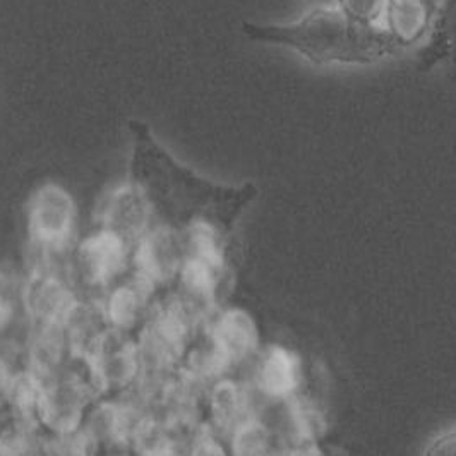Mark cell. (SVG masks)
<instances>
[{"label":"cell","mask_w":456,"mask_h":456,"mask_svg":"<svg viewBox=\"0 0 456 456\" xmlns=\"http://www.w3.org/2000/svg\"><path fill=\"white\" fill-rule=\"evenodd\" d=\"M194 456H227L225 455V450L211 437H206L203 441V444L200 446V450L196 452Z\"/></svg>","instance_id":"12"},{"label":"cell","mask_w":456,"mask_h":456,"mask_svg":"<svg viewBox=\"0 0 456 456\" xmlns=\"http://www.w3.org/2000/svg\"><path fill=\"white\" fill-rule=\"evenodd\" d=\"M340 7L359 21L383 24L387 0H340Z\"/></svg>","instance_id":"9"},{"label":"cell","mask_w":456,"mask_h":456,"mask_svg":"<svg viewBox=\"0 0 456 456\" xmlns=\"http://www.w3.org/2000/svg\"><path fill=\"white\" fill-rule=\"evenodd\" d=\"M413 2H420V0H387V11L388 9H395V7H402V5H407V4H413ZM429 2V0H428ZM431 4V2H429ZM385 11V12H387Z\"/></svg>","instance_id":"13"},{"label":"cell","mask_w":456,"mask_h":456,"mask_svg":"<svg viewBox=\"0 0 456 456\" xmlns=\"http://www.w3.org/2000/svg\"><path fill=\"white\" fill-rule=\"evenodd\" d=\"M304 383V364L294 350L270 346L256 369V387L272 400L287 402L298 395Z\"/></svg>","instance_id":"3"},{"label":"cell","mask_w":456,"mask_h":456,"mask_svg":"<svg viewBox=\"0 0 456 456\" xmlns=\"http://www.w3.org/2000/svg\"><path fill=\"white\" fill-rule=\"evenodd\" d=\"M215 345L227 362H235L257 348V330L246 313L232 311L216 326Z\"/></svg>","instance_id":"4"},{"label":"cell","mask_w":456,"mask_h":456,"mask_svg":"<svg viewBox=\"0 0 456 456\" xmlns=\"http://www.w3.org/2000/svg\"><path fill=\"white\" fill-rule=\"evenodd\" d=\"M72 211L68 192L57 185H46L37 192L31 205V233L45 246L64 244L72 227Z\"/></svg>","instance_id":"2"},{"label":"cell","mask_w":456,"mask_h":456,"mask_svg":"<svg viewBox=\"0 0 456 456\" xmlns=\"http://www.w3.org/2000/svg\"><path fill=\"white\" fill-rule=\"evenodd\" d=\"M215 402H216V407H218V417L222 420H232L237 417V413L240 411V395H239V389L230 383H224L218 387L216 391V396H215Z\"/></svg>","instance_id":"10"},{"label":"cell","mask_w":456,"mask_h":456,"mask_svg":"<svg viewBox=\"0 0 456 456\" xmlns=\"http://www.w3.org/2000/svg\"><path fill=\"white\" fill-rule=\"evenodd\" d=\"M424 456H456V429L437 436L426 448Z\"/></svg>","instance_id":"11"},{"label":"cell","mask_w":456,"mask_h":456,"mask_svg":"<svg viewBox=\"0 0 456 456\" xmlns=\"http://www.w3.org/2000/svg\"><path fill=\"white\" fill-rule=\"evenodd\" d=\"M259 44L283 46L314 66H370L393 55L400 44L385 24L364 23L340 5H320L285 24H244Z\"/></svg>","instance_id":"1"},{"label":"cell","mask_w":456,"mask_h":456,"mask_svg":"<svg viewBox=\"0 0 456 456\" xmlns=\"http://www.w3.org/2000/svg\"><path fill=\"white\" fill-rule=\"evenodd\" d=\"M429 29L426 59L431 55L433 61H446L456 69V0H434Z\"/></svg>","instance_id":"6"},{"label":"cell","mask_w":456,"mask_h":456,"mask_svg":"<svg viewBox=\"0 0 456 456\" xmlns=\"http://www.w3.org/2000/svg\"><path fill=\"white\" fill-rule=\"evenodd\" d=\"M235 456L272 455V433L259 420H246L235 431Z\"/></svg>","instance_id":"8"},{"label":"cell","mask_w":456,"mask_h":456,"mask_svg":"<svg viewBox=\"0 0 456 456\" xmlns=\"http://www.w3.org/2000/svg\"><path fill=\"white\" fill-rule=\"evenodd\" d=\"M124 259V237L114 230L93 235L81 248V261L93 278H107L118 270Z\"/></svg>","instance_id":"5"},{"label":"cell","mask_w":456,"mask_h":456,"mask_svg":"<svg viewBox=\"0 0 456 456\" xmlns=\"http://www.w3.org/2000/svg\"><path fill=\"white\" fill-rule=\"evenodd\" d=\"M287 403V429L296 446H313L324 429L322 415L316 405L302 396H294Z\"/></svg>","instance_id":"7"}]
</instances>
